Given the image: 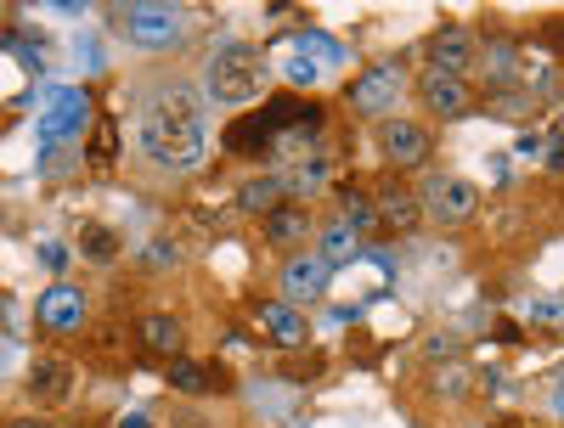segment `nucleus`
Returning <instances> with one entry per match:
<instances>
[{
    "mask_svg": "<svg viewBox=\"0 0 564 428\" xmlns=\"http://www.w3.org/2000/svg\"><path fill=\"white\" fill-rule=\"evenodd\" d=\"M141 153L159 169H198L209 153V119L193 85H170L141 113Z\"/></svg>",
    "mask_w": 564,
    "mask_h": 428,
    "instance_id": "nucleus-1",
    "label": "nucleus"
},
{
    "mask_svg": "<svg viewBox=\"0 0 564 428\" xmlns=\"http://www.w3.org/2000/svg\"><path fill=\"white\" fill-rule=\"evenodd\" d=\"M265 57L243 40H220L215 57L204 63V97L220 102V108H249L260 90H265Z\"/></svg>",
    "mask_w": 564,
    "mask_h": 428,
    "instance_id": "nucleus-2",
    "label": "nucleus"
},
{
    "mask_svg": "<svg viewBox=\"0 0 564 428\" xmlns=\"http://www.w3.org/2000/svg\"><path fill=\"white\" fill-rule=\"evenodd\" d=\"M406 97V74H401V63H372L356 85H350V113H361V119H395V102Z\"/></svg>",
    "mask_w": 564,
    "mask_h": 428,
    "instance_id": "nucleus-3",
    "label": "nucleus"
},
{
    "mask_svg": "<svg viewBox=\"0 0 564 428\" xmlns=\"http://www.w3.org/2000/svg\"><path fill=\"white\" fill-rule=\"evenodd\" d=\"M417 209L430 220H441V226H463V220L480 215V193L463 175H430L417 186Z\"/></svg>",
    "mask_w": 564,
    "mask_h": 428,
    "instance_id": "nucleus-4",
    "label": "nucleus"
},
{
    "mask_svg": "<svg viewBox=\"0 0 564 428\" xmlns=\"http://www.w3.org/2000/svg\"><path fill=\"white\" fill-rule=\"evenodd\" d=\"M124 34L141 52H170L181 40V12L164 7V0H141V7H124Z\"/></svg>",
    "mask_w": 564,
    "mask_h": 428,
    "instance_id": "nucleus-5",
    "label": "nucleus"
},
{
    "mask_svg": "<svg viewBox=\"0 0 564 428\" xmlns=\"http://www.w3.org/2000/svg\"><path fill=\"white\" fill-rule=\"evenodd\" d=\"M85 124H90V97H85V90H52V97L40 102V141H45V147L74 141Z\"/></svg>",
    "mask_w": 564,
    "mask_h": 428,
    "instance_id": "nucleus-6",
    "label": "nucleus"
},
{
    "mask_svg": "<svg viewBox=\"0 0 564 428\" xmlns=\"http://www.w3.org/2000/svg\"><path fill=\"white\" fill-rule=\"evenodd\" d=\"M372 147H379L384 164H395V169H417V164H430V130L412 124V119H379Z\"/></svg>",
    "mask_w": 564,
    "mask_h": 428,
    "instance_id": "nucleus-7",
    "label": "nucleus"
},
{
    "mask_svg": "<svg viewBox=\"0 0 564 428\" xmlns=\"http://www.w3.org/2000/svg\"><path fill=\"white\" fill-rule=\"evenodd\" d=\"M34 316H40L45 332H79L85 327V294L74 288V282H52V288L40 294Z\"/></svg>",
    "mask_w": 564,
    "mask_h": 428,
    "instance_id": "nucleus-8",
    "label": "nucleus"
},
{
    "mask_svg": "<svg viewBox=\"0 0 564 428\" xmlns=\"http://www.w3.org/2000/svg\"><path fill=\"white\" fill-rule=\"evenodd\" d=\"M327 294V265L316 254H294L289 265H282V305H322Z\"/></svg>",
    "mask_w": 564,
    "mask_h": 428,
    "instance_id": "nucleus-9",
    "label": "nucleus"
},
{
    "mask_svg": "<svg viewBox=\"0 0 564 428\" xmlns=\"http://www.w3.org/2000/svg\"><path fill=\"white\" fill-rule=\"evenodd\" d=\"M254 327L265 332L271 344H282V350H300V344L311 339V327H305V310H294V305H282V299L260 305V310H254Z\"/></svg>",
    "mask_w": 564,
    "mask_h": 428,
    "instance_id": "nucleus-10",
    "label": "nucleus"
},
{
    "mask_svg": "<svg viewBox=\"0 0 564 428\" xmlns=\"http://www.w3.org/2000/svg\"><path fill=\"white\" fill-rule=\"evenodd\" d=\"M468 63H475V34H468V29H441L435 45H430V74L463 79Z\"/></svg>",
    "mask_w": 564,
    "mask_h": 428,
    "instance_id": "nucleus-11",
    "label": "nucleus"
},
{
    "mask_svg": "<svg viewBox=\"0 0 564 428\" xmlns=\"http://www.w3.org/2000/svg\"><path fill=\"white\" fill-rule=\"evenodd\" d=\"M417 97H423V108L441 113V119H463L468 102H475V97H468V85L463 79H446V74H423L417 79Z\"/></svg>",
    "mask_w": 564,
    "mask_h": 428,
    "instance_id": "nucleus-12",
    "label": "nucleus"
},
{
    "mask_svg": "<svg viewBox=\"0 0 564 428\" xmlns=\"http://www.w3.org/2000/svg\"><path fill=\"white\" fill-rule=\"evenodd\" d=\"M181 339H186L181 321L164 316V310H153V316L135 321V344L148 350V355H159V361H175V355H181Z\"/></svg>",
    "mask_w": 564,
    "mask_h": 428,
    "instance_id": "nucleus-13",
    "label": "nucleus"
},
{
    "mask_svg": "<svg viewBox=\"0 0 564 428\" xmlns=\"http://www.w3.org/2000/svg\"><path fill=\"white\" fill-rule=\"evenodd\" d=\"M372 220H379V226H390V231H412V226L423 220V209H417V193H412V186H384V193L372 198Z\"/></svg>",
    "mask_w": 564,
    "mask_h": 428,
    "instance_id": "nucleus-14",
    "label": "nucleus"
},
{
    "mask_svg": "<svg viewBox=\"0 0 564 428\" xmlns=\"http://www.w3.org/2000/svg\"><path fill=\"white\" fill-rule=\"evenodd\" d=\"M305 237H311V215H305V209L282 204V209L265 215V243H271V249H294V243H305Z\"/></svg>",
    "mask_w": 564,
    "mask_h": 428,
    "instance_id": "nucleus-15",
    "label": "nucleus"
},
{
    "mask_svg": "<svg viewBox=\"0 0 564 428\" xmlns=\"http://www.w3.org/2000/svg\"><path fill=\"white\" fill-rule=\"evenodd\" d=\"M282 193H289V180H282V175L243 180V186H238V209H243V215H271V209H282Z\"/></svg>",
    "mask_w": 564,
    "mask_h": 428,
    "instance_id": "nucleus-16",
    "label": "nucleus"
},
{
    "mask_svg": "<svg viewBox=\"0 0 564 428\" xmlns=\"http://www.w3.org/2000/svg\"><path fill=\"white\" fill-rule=\"evenodd\" d=\"M68 389H74L68 361H34V372H29V395H40V400H63Z\"/></svg>",
    "mask_w": 564,
    "mask_h": 428,
    "instance_id": "nucleus-17",
    "label": "nucleus"
},
{
    "mask_svg": "<svg viewBox=\"0 0 564 428\" xmlns=\"http://www.w3.org/2000/svg\"><path fill=\"white\" fill-rule=\"evenodd\" d=\"M356 254H361V237H356L345 220H334V226L322 231V243H316V260H322V265H350Z\"/></svg>",
    "mask_w": 564,
    "mask_h": 428,
    "instance_id": "nucleus-18",
    "label": "nucleus"
},
{
    "mask_svg": "<svg viewBox=\"0 0 564 428\" xmlns=\"http://www.w3.org/2000/svg\"><path fill=\"white\" fill-rule=\"evenodd\" d=\"M170 384H175V389H186V395H204V389H215V377H209L198 361L175 355V361H170Z\"/></svg>",
    "mask_w": 564,
    "mask_h": 428,
    "instance_id": "nucleus-19",
    "label": "nucleus"
},
{
    "mask_svg": "<svg viewBox=\"0 0 564 428\" xmlns=\"http://www.w3.org/2000/svg\"><path fill=\"white\" fill-rule=\"evenodd\" d=\"M486 68H491V79H497L502 90L520 79V63H513V45H508V40H491V45H486Z\"/></svg>",
    "mask_w": 564,
    "mask_h": 428,
    "instance_id": "nucleus-20",
    "label": "nucleus"
},
{
    "mask_svg": "<svg viewBox=\"0 0 564 428\" xmlns=\"http://www.w3.org/2000/svg\"><path fill=\"white\" fill-rule=\"evenodd\" d=\"M79 249L97 260V265H108V260L119 254V243H113V231H108V226H85V231H79Z\"/></svg>",
    "mask_w": 564,
    "mask_h": 428,
    "instance_id": "nucleus-21",
    "label": "nucleus"
},
{
    "mask_svg": "<svg viewBox=\"0 0 564 428\" xmlns=\"http://www.w3.org/2000/svg\"><path fill=\"white\" fill-rule=\"evenodd\" d=\"M294 45H300V52H305V57L316 52V68H322V63H345V45H339L334 34H300Z\"/></svg>",
    "mask_w": 564,
    "mask_h": 428,
    "instance_id": "nucleus-22",
    "label": "nucleus"
},
{
    "mask_svg": "<svg viewBox=\"0 0 564 428\" xmlns=\"http://www.w3.org/2000/svg\"><path fill=\"white\" fill-rule=\"evenodd\" d=\"M339 209H345V226L361 237V231H372V226H379V220H372V204L361 198V193H339Z\"/></svg>",
    "mask_w": 564,
    "mask_h": 428,
    "instance_id": "nucleus-23",
    "label": "nucleus"
},
{
    "mask_svg": "<svg viewBox=\"0 0 564 428\" xmlns=\"http://www.w3.org/2000/svg\"><path fill=\"white\" fill-rule=\"evenodd\" d=\"M226 141H231V153H260V147H265V141H271V130L249 119V124H238V130H231Z\"/></svg>",
    "mask_w": 564,
    "mask_h": 428,
    "instance_id": "nucleus-24",
    "label": "nucleus"
},
{
    "mask_svg": "<svg viewBox=\"0 0 564 428\" xmlns=\"http://www.w3.org/2000/svg\"><path fill=\"white\" fill-rule=\"evenodd\" d=\"M282 74H289V85H305V90H311V85L322 79V68H316V63H311V57L300 52V45L289 52V63H282Z\"/></svg>",
    "mask_w": 564,
    "mask_h": 428,
    "instance_id": "nucleus-25",
    "label": "nucleus"
},
{
    "mask_svg": "<svg viewBox=\"0 0 564 428\" xmlns=\"http://www.w3.org/2000/svg\"><path fill=\"white\" fill-rule=\"evenodd\" d=\"M113 153H119V130H113V119H102V124H97V135H90V158L108 164Z\"/></svg>",
    "mask_w": 564,
    "mask_h": 428,
    "instance_id": "nucleus-26",
    "label": "nucleus"
},
{
    "mask_svg": "<svg viewBox=\"0 0 564 428\" xmlns=\"http://www.w3.org/2000/svg\"><path fill=\"white\" fill-rule=\"evenodd\" d=\"M531 108H536V97H531V90H513V85H508L502 97H497V113H508V119H525Z\"/></svg>",
    "mask_w": 564,
    "mask_h": 428,
    "instance_id": "nucleus-27",
    "label": "nucleus"
},
{
    "mask_svg": "<svg viewBox=\"0 0 564 428\" xmlns=\"http://www.w3.org/2000/svg\"><path fill=\"white\" fill-rule=\"evenodd\" d=\"M7 428H52V422H45V417H12Z\"/></svg>",
    "mask_w": 564,
    "mask_h": 428,
    "instance_id": "nucleus-28",
    "label": "nucleus"
},
{
    "mask_svg": "<svg viewBox=\"0 0 564 428\" xmlns=\"http://www.w3.org/2000/svg\"><path fill=\"white\" fill-rule=\"evenodd\" d=\"M12 355H18V350H12L7 339H0V372H12Z\"/></svg>",
    "mask_w": 564,
    "mask_h": 428,
    "instance_id": "nucleus-29",
    "label": "nucleus"
},
{
    "mask_svg": "<svg viewBox=\"0 0 564 428\" xmlns=\"http://www.w3.org/2000/svg\"><path fill=\"white\" fill-rule=\"evenodd\" d=\"M113 428H148V422H141V417H119Z\"/></svg>",
    "mask_w": 564,
    "mask_h": 428,
    "instance_id": "nucleus-30",
    "label": "nucleus"
}]
</instances>
